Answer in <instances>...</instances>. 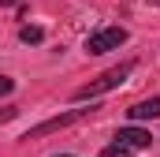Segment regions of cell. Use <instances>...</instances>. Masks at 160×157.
Listing matches in <instances>:
<instances>
[{
	"instance_id": "obj_1",
	"label": "cell",
	"mask_w": 160,
	"mask_h": 157,
	"mask_svg": "<svg viewBox=\"0 0 160 157\" xmlns=\"http://www.w3.org/2000/svg\"><path fill=\"white\" fill-rule=\"evenodd\" d=\"M130 71H134V60H123L119 68H108L104 75H97L93 82H86V86H78V90H75V101H93V97H101V94H108V90H116V86H123Z\"/></svg>"
},
{
	"instance_id": "obj_2",
	"label": "cell",
	"mask_w": 160,
	"mask_h": 157,
	"mask_svg": "<svg viewBox=\"0 0 160 157\" xmlns=\"http://www.w3.org/2000/svg\"><path fill=\"white\" fill-rule=\"evenodd\" d=\"M123 41H127V30H123V26H101V30H93V34L86 38V52H89V56H101V52L119 49Z\"/></svg>"
},
{
	"instance_id": "obj_3",
	"label": "cell",
	"mask_w": 160,
	"mask_h": 157,
	"mask_svg": "<svg viewBox=\"0 0 160 157\" xmlns=\"http://www.w3.org/2000/svg\"><path fill=\"white\" fill-rule=\"evenodd\" d=\"M89 112H97V109L89 105V109H71V112H60V116H52V120H45V123H38V127H30L22 138H45V135H52V131H63V127L78 123V120L89 116Z\"/></svg>"
},
{
	"instance_id": "obj_4",
	"label": "cell",
	"mask_w": 160,
	"mask_h": 157,
	"mask_svg": "<svg viewBox=\"0 0 160 157\" xmlns=\"http://www.w3.org/2000/svg\"><path fill=\"white\" fill-rule=\"evenodd\" d=\"M116 142H119L123 150H149V131L145 127H119L116 131Z\"/></svg>"
},
{
	"instance_id": "obj_5",
	"label": "cell",
	"mask_w": 160,
	"mask_h": 157,
	"mask_svg": "<svg viewBox=\"0 0 160 157\" xmlns=\"http://www.w3.org/2000/svg\"><path fill=\"white\" fill-rule=\"evenodd\" d=\"M127 116L134 120V123H142V120H157V116H160V97H149V101L130 105V109H127Z\"/></svg>"
},
{
	"instance_id": "obj_6",
	"label": "cell",
	"mask_w": 160,
	"mask_h": 157,
	"mask_svg": "<svg viewBox=\"0 0 160 157\" xmlns=\"http://www.w3.org/2000/svg\"><path fill=\"white\" fill-rule=\"evenodd\" d=\"M19 41H22V45H41V41H45V30L34 26V23H26V26L19 30Z\"/></svg>"
},
{
	"instance_id": "obj_7",
	"label": "cell",
	"mask_w": 160,
	"mask_h": 157,
	"mask_svg": "<svg viewBox=\"0 0 160 157\" xmlns=\"http://www.w3.org/2000/svg\"><path fill=\"white\" fill-rule=\"evenodd\" d=\"M130 154V150H123L119 142H112V146H104V150H101V157H127Z\"/></svg>"
},
{
	"instance_id": "obj_8",
	"label": "cell",
	"mask_w": 160,
	"mask_h": 157,
	"mask_svg": "<svg viewBox=\"0 0 160 157\" xmlns=\"http://www.w3.org/2000/svg\"><path fill=\"white\" fill-rule=\"evenodd\" d=\"M11 90H15V82H11L8 75H0V97H4V94H11Z\"/></svg>"
},
{
	"instance_id": "obj_9",
	"label": "cell",
	"mask_w": 160,
	"mask_h": 157,
	"mask_svg": "<svg viewBox=\"0 0 160 157\" xmlns=\"http://www.w3.org/2000/svg\"><path fill=\"white\" fill-rule=\"evenodd\" d=\"M19 116V109H4V112H0V123H8V120H15Z\"/></svg>"
},
{
	"instance_id": "obj_10",
	"label": "cell",
	"mask_w": 160,
	"mask_h": 157,
	"mask_svg": "<svg viewBox=\"0 0 160 157\" xmlns=\"http://www.w3.org/2000/svg\"><path fill=\"white\" fill-rule=\"evenodd\" d=\"M8 4H19V0H0V8H8Z\"/></svg>"
},
{
	"instance_id": "obj_11",
	"label": "cell",
	"mask_w": 160,
	"mask_h": 157,
	"mask_svg": "<svg viewBox=\"0 0 160 157\" xmlns=\"http://www.w3.org/2000/svg\"><path fill=\"white\" fill-rule=\"evenodd\" d=\"M149 4H153V8H160V0H149Z\"/></svg>"
},
{
	"instance_id": "obj_12",
	"label": "cell",
	"mask_w": 160,
	"mask_h": 157,
	"mask_svg": "<svg viewBox=\"0 0 160 157\" xmlns=\"http://www.w3.org/2000/svg\"><path fill=\"white\" fill-rule=\"evenodd\" d=\"M56 157H71V154H56Z\"/></svg>"
}]
</instances>
